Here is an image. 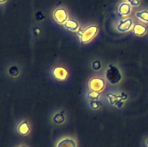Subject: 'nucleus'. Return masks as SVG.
<instances>
[{
    "instance_id": "8",
    "label": "nucleus",
    "mask_w": 148,
    "mask_h": 147,
    "mask_svg": "<svg viewBox=\"0 0 148 147\" xmlns=\"http://www.w3.org/2000/svg\"><path fill=\"white\" fill-rule=\"evenodd\" d=\"M118 12L119 14L122 17L129 15L131 12V6L128 3H122L119 7Z\"/></svg>"
},
{
    "instance_id": "3",
    "label": "nucleus",
    "mask_w": 148,
    "mask_h": 147,
    "mask_svg": "<svg viewBox=\"0 0 148 147\" xmlns=\"http://www.w3.org/2000/svg\"><path fill=\"white\" fill-rule=\"evenodd\" d=\"M53 18L56 22L59 24H63L66 22L68 18V14L66 10L63 8H58L53 12Z\"/></svg>"
},
{
    "instance_id": "1",
    "label": "nucleus",
    "mask_w": 148,
    "mask_h": 147,
    "mask_svg": "<svg viewBox=\"0 0 148 147\" xmlns=\"http://www.w3.org/2000/svg\"><path fill=\"white\" fill-rule=\"evenodd\" d=\"M98 32V27L96 26H90L88 28L85 29L83 32L81 33L79 35L80 40L82 43H86L90 40H92V37L96 35Z\"/></svg>"
},
{
    "instance_id": "14",
    "label": "nucleus",
    "mask_w": 148,
    "mask_h": 147,
    "mask_svg": "<svg viewBox=\"0 0 148 147\" xmlns=\"http://www.w3.org/2000/svg\"><path fill=\"white\" fill-rule=\"evenodd\" d=\"M92 67L95 70H98L101 68V63H100L99 61H95L94 62L93 64H92Z\"/></svg>"
},
{
    "instance_id": "11",
    "label": "nucleus",
    "mask_w": 148,
    "mask_h": 147,
    "mask_svg": "<svg viewBox=\"0 0 148 147\" xmlns=\"http://www.w3.org/2000/svg\"><path fill=\"white\" fill-rule=\"evenodd\" d=\"M78 27H79L78 23L73 20H69L64 23L65 28L71 30V31H75V30H77Z\"/></svg>"
},
{
    "instance_id": "5",
    "label": "nucleus",
    "mask_w": 148,
    "mask_h": 147,
    "mask_svg": "<svg viewBox=\"0 0 148 147\" xmlns=\"http://www.w3.org/2000/svg\"><path fill=\"white\" fill-rule=\"evenodd\" d=\"M55 147H77V143L74 138L64 137L57 141Z\"/></svg>"
},
{
    "instance_id": "18",
    "label": "nucleus",
    "mask_w": 148,
    "mask_h": 147,
    "mask_svg": "<svg viewBox=\"0 0 148 147\" xmlns=\"http://www.w3.org/2000/svg\"><path fill=\"white\" fill-rule=\"evenodd\" d=\"M5 1H6V0H1V2L3 3V2H4Z\"/></svg>"
},
{
    "instance_id": "10",
    "label": "nucleus",
    "mask_w": 148,
    "mask_h": 147,
    "mask_svg": "<svg viewBox=\"0 0 148 147\" xmlns=\"http://www.w3.org/2000/svg\"><path fill=\"white\" fill-rule=\"evenodd\" d=\"M132 32L135 35L141 36L145 34L146 32H147V28H146L145 26L141 24H136L134 25Z\"/></svg>"
},
{
    "instance_id": "2",
    "label": "nucleus",
    "mask_w": 148,
    "mask_h": 147,
    "mask_svg": "<svg viewBox=\"0 0 148 147\" xmlns=\"http://www.w3.org/2000/svg\"><path fill=\"white\" fill-rule=\"evenodd\" d=\"M106 78L111 83L116 84L121 79V74L116 67H111L108 69L106 73Z\"/></svg>"
},
{
    "instance_id": "12",
    "label": "nucleus",
    "mask_w": 148,
    "mask_h": 147,
    "mask_svg": "<svg viewBox=\"0 0 148 147\" xmlns=\"http://www.w3.org/2000/svg\"><path fill=\"white\" fill-rule=\"evenodd\" d=\"M136 16L140 20L145 22H148V10H143V11L138 12L136 13Z\"/></svg>"
},
{
    "instance_id": "6",
    "label": "nucleus",
    "mask_w": 148,
    "mask_h": 147,
    "mask_svg": "<svg viewBox=\"0 0 148 147\" xmlns=\"http://www.w3.org/2000/svg\"><path fill=\"white\" fill-rule=\"evenodd\" d=\"M53 75L56 79L59 80H64L67 76V71L64 68L57 67L53 69Z\"/></svg>"
},
{
    "instance_id": "16",
    "label": "nucleus",
    "mask_w": 148,
    "mask_h": 147,
    "mask_svg": "<svg viewBox=\"0 0 148 147\" xmlns=\"http://www.w3.org/2000/svg\"><path fill=\"white\" fill-rule=\"evenodd\" d=\"M17 147H27V146H25V145H20V146H17Z\"/></svg>"
},
{
    "instance_id": "7",
    "label": "nucleus",
    "mask_w": 148,
    "mask_h": 147,
    "mask_svg": "<svg viewBox=\"0 0 148 147\" xmlns=\"http://www.w3.org/2000/svg\"><path fill=\"white\" fill-rule=\"evenodd\" d=\"M132 24V19H127V20H121L120 21L118 27H117V29L119 32H124L127 31L130 29Z\"/></svg>"
},
{
    "instance_id": "9",
    "label": "nucleus",
    "mask_w": 148,
    "mask_h": 147,
    "mask_svg": "<svg viewBox=\"0 0 148 147\" xmlns=\"http://www.w3.org/2000/svg\"><path fill=\"white\" fill-rule=\"evenodd\" d=\"M17 132L20 134L21 135L23 136H25L30 132V126H29L28 123H27L26 121L24 122H22L21 123L19 124V125L17 126Z\"/></svg>"
},
{
    "instance_id": "13",
    "label": "nucleus",
    "mask_w": 148,
    "mask_h": 147,
    "mask_svg": "<svg viewBox=\"0 0 148 147\" xmlns=\"http://www.w3.org/2000/svg\"><path fill=\"white\" fill-rule=\"evenodd\" d=\"M53 120L55 123L56 124H61L64 121V117L62 114L57 113L53 116Z\"/></svg>"
},
{
    "instance_id": "4",
    "label": "nucleus",
    "mask_w": 148,
    "mask_h": 147,
    "mask_svg": "<svg viewBox=\"0 0 148 147\" xmlns=\"http://www.w3.org/2000/svg\"><path fill=\"white\" fill-rule=\"evenodd\" d=\"M104 86H105V82L100 78H94L89 82L90 89L94 92H100L103 89Z\"/></svg>"
},
{
    "instance_id": "15",
    "label": "nucleus",
    "mask_w": 148,
    "mask_h": 147,
    "mask_svg": "<svg viewBox=\"0 0 148 147\" xmlns=\"http://www.w3.org/2000/svg\"><path fill=\"white\" fill-rule=\"evenodd\" d=\"M131 4H132L133 6H138L140 4V1L139 0H127Z\"/></svg>"
},
{
    "instance_id": "17",
    "label": "nucleus",
    "mask_w": 148,
    "mask_h": 147,
    "mask_svg": "<svg viewBox=\"0 0 148 147\" xmlns=\"http://www.w3.org/2000/svg\"><path fill=\"white\" fill-rule=\"evenodd\" d=\"M145 145H146V146L148 147V139H147L145 141Z\"/></svg>"
}]
</instances>
